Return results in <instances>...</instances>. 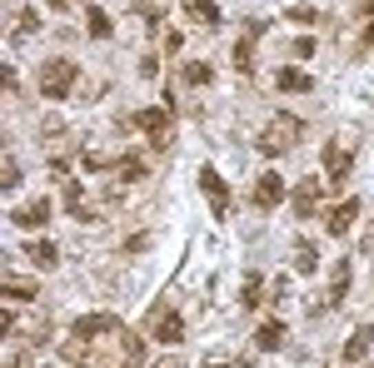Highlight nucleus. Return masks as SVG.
Masks as SVG:
<instances>
[{
  "label": "nucleus",
  "instance_id": "1",
  "mask_svg": "<svg viewBox=\"0 0 374 368\" xmlns=\"http://www.w3.org/2000/svg\"><path fill=\"white\" fill-rule=\"evenodd\" d=\"M300 135H304V125L295 115H275L264 125V135H260V149H264V155H284V149L300 144Z\"/></svg>",
  "mask_w": 374,
  "mask_h": 368
},
{
  "label": "nucleus",
  "instance_id": "2",
  "mask_svg": "<svg viewBox=\"0 0 374 368\" xmlns=\"http://www.w3.org/2000/svg\"><path fill=\"white\" fill-rule=\"evenodd\" d=\"M70 85H75V65L70 60H45L40 65V90H45L50 100H65Z\"/></svg>",
  "mask_w": 374,
  "mask_h": 368
},
{
  "label": "nucleus",
  "instance_id": "3",
  "mask_svg": "<svg viewBox=\"0 0 374 368\" xmlns=\"http://www.w3.org/2000/svg\"><path fill=\"white\" fill-rule=\"evenodd\" d=\"M200 189L210 194V209H215V219H225V214H230V189H225V180L215 175L210 164L200 169Z\"/></svg>",
  "mask_w": 374,
  "mask_h": 368
},
{
  "label": "nucleus",
  "instance_id": "4",
  "mask_svg": "<svg viewBox=\"0 0 374 368\" xmlns=\"http://www.w3.org/2000/svg\"><path fill=\"white\" fill-rule=\"evenodd\" d=\"M260 35H264V25H260V20H249V25H245V40L235 45V70H240V75L255 70V40H260Z\"/></svg>",
  "mask_w": 374,
  "mask_h": 368
},
{
  "label": "nucleus",
  "instance_id": "5",
  "mask_svg": "<svg viewBox=\"0 0 374 368\" xmlns=\"http://www.w3.org/2000/svg\"><path fill=\"white\" fill-rule=\"evenodd\" d=\"M349 160H355V149H344V140H329L324 144V169H329V180H344V169H349Z\"/></svg>",
  "mask_w": 374,
  "mask_h": 368
},
{
  "label": "nucleus",
  "instance_id": "6",
  "mask_svg": "<svg viewBox=\"0 0 374 368\" xmlns=\"http://www.w3.org/2000/svg\"><path fill=\"white\" fill-rule=\"evenodd\" d=\"M280 199H284V180H280V175H264V180L255 184V204H260V209H275Z\"/></svg>",
  "mask_w": 374,
  "mask_h": 368
},
{
  "label": "nucleus",
  "instance_id": "7",
  "mask_svg": "<svg viewBox=\"0 0 374 368\" xmlns=\"http://www.w3.org/2000/svg\"><path fill=\"white\" fill-rule=\"evenodd\" d=\"M360 219V199H344V204H335L329 209V234H349V224Z\"/></svg>",
  "mask_w": 374,
  "mask_h": 368
},
{
  "label": "nucleus",
  "instance_id": "8",
  "mask_svg": "<svg viewBox=\"0 0 374 368\" xmlns=\"http://www.w3.org/2000/svg\"><path fill=\"white\" fill-rule=\"evenodd\" d=\"M369 343H374V329L364 323V329H355V334H349V343H344V363H360V358L369 354Z\"/></svg>",
  "mask_w": 374,
  "mask_h": 368
},
{
  "label": "nucleus",
  "instance_id": "9",
  "mask_svg": "<svg viewBox=\"0 0 374 368\" xmlns=\"http://www.w3.org/2000/svg\"><path fill=\"white\" fill-rule=\"evenodd\" d=\"M45 219H50V204L45 199H35L30 209H15L10 214V224H20V229H35V224H45Z\"/></svg>",
  "mask_w": 374,
  "mask_h": 368
},
{
  "label": "nucleus",
  "instance_id": "10",
  "mask_svg": "<svg viewBox=\"0 0 374 368\" xmlns=\"http://www.w3.org/2000/svg\"><path fill=\"white\" fill-rule=\"evenodd\" d=\"M320 204V180H304L300 189H295V214L300 219H309V209Z\"/></svg>",
  "mask_w": 374,
  "mask_h": 368
},
{
  "label": "nucleus",
  "instance_id": "11",
  "mask_svg": "<svg viewBox=\"0 0 374 368\" xmlns=\"http://www.w3.org/2000/svg\"><path fill=\"white\" fill-rule=\"evenodd\" d=\"M344 294H349V259H340L335 279H329V299H324V304H329V309H335V304H344Z\"/></svg>",
  "mask_w": 374,
  "mask_h": 368
},
{
  "label": "nucleus",
  "instance_id": "12",
  "mask_svg": "<svg viewBox=\"0 0 374 368\" xmlns=\"http://www.w3.org/2000/svg\"><path fill=\"white\" fill-rule=\"evenodd\" d=\"M190 20L205 25V30H215L220 25V6H215V0H190Z\"/></svg>",
  "mask_w": 374,
  "mask_h": 368
},
{
  "label": "nucleus",
  "instance_id": "13",
  "mask_svg": "<svg viewBox=\"0 0 374 368\" xmlns=\"http://www.w3.org/2000/svg\"><path fill=\"white\" fill-rule=\"evenodd\" d=\"M255 343H260L264 354H269V349H280V343H284V323H280V318H269V323H260V334H255Z\"/></svg>",
  "mask_w": 374,
  "mask_h": 368
},
{
  "label": "nucleus",
  "instance_id": "14",
  "mask_svg": "<svg viewBox=\"0 0 374 368\" xmlns=\"http://www.w3.org/2000/svg\"><path fill=\"white\" fill-rule=\"evenodd\" d=\"M275 85H280L284 95H300V90H309V75H304V70H280Z\"/></svg>",
  "mask_w": 374,
  "mask_h": 368
},
{
  "label": "nucleus",
  "instance_id": "15",
  "mask_svg": "<svg viewBox=\"0 0 374 368\" xmlns=\"http://www.w3.org/2000/svg\"><path fill=\"white\" fill-rule=\"evenodd\" d=\"M155 338H160V343H180V338H185L180 314H165V318H160V329H155Z\"/></svg>",
  "mask_w": 374,
  "mask_h": 368
},
{
  "label": "nucleus",
  "instance_id": "16",
  "mask_svg": "<svg viewBox=\"0 0 374 368\" xmlns=\"http://www.w3.org/2000/svg\"><path fill=\"white\" fill-rule=\"evenodd\" d=\"M30 259H35L40 269H55V264H60V249H55L50 239H40V244H30Z\"/></svg>",
  "mask_w": 374,
  "mask_h": 368
},
{
  "label": "nucleus",
  "instance_id": "17",
  "mask_svg": "<svg viewBox=\"0 0 374 368\" xmlns=\"http://www.w3.org/2000/svg\"><path fill=\"white\" fill-rule=\"evenodd\" d=\"M260 274H245V289H240V309H260Z\"/></svg>",
  "mask_w": 374,
  "mask_h": 368
},
{
  "label": "nucleus",
  "instance_id": "18",
  "mask_svg": "<svg viewBox=\"0 0 374 368\" xmlns=\"http://www.w3.org/2000/svg\"><path fill=\"white\" fill-rule=\"evenodd\" d=\"M295 269H300V274H315V269H320L315 244H295Z\"/></svg>",
  "mask_w": 374,
  "mask_h": 368
},
{
  "label": "nucleus",
  "instance_id": "19",
  "mask_svg": "<svg viewBox=\"0 0 374 368\" xmlns=\"http://www.w3.org/2000/svg\"><path fill=\"white\" fill-rule=\"evenodd\" d=\"M210 80H215L210 65H200V60H195V65H185V85H210Z\"/></svg>",
  "mask_w": 374,
  "mask_h": 368
},
{
  "label": "nucleus",
  "instance_id": "20",
  "mask_svg": "<svg viewBox=\"0 0 374 368\" xmlns=\"http://www.w3.org/2000/svg\"><path fill=\"white\" fill-rule=\"evenodd\" d=\"M85 20H90V35H95V40H105V35H110V20H105V10H100V6H90Z\"/></svg>",
  "mask_w": 374,
  "mask_h": 368
},
{
  "label": "nucleus",
  "instance_id": "21",
  "mask_svg": "<svg viewBox=\"0 0 374 368\" xmlns=\"http://www.w3.org/2000/svg\"><path fill=\"white\" fill-rule=\"evenodd\" d=\"M40 30V15L35 10H20V20H15V35H35Z\"/></svg>",
  "mask_w": 374,
  "mask_h": 368
},
{
  "label": "nucleus",
  "instance_id": "22",
  "mask_svg": "<svg viewBox=\"0 0 374 368\" xmlns=\"http://www.w3.org/2000/svg\"><path fill=\"white\" fill-rule=\"evenodd\" d=\"M6 294L10 299H35V284H25V279H6Z\"/></svg>",
  "mask_w": 374,
  "mask_h": 368
},
{
  "label": "nucleus",
  "instance_id": "23",
  "mask_svg": "<svg viewBox=\"0 0 374 368\" xmlns=\"http://www.w3.org/2000/svg\"><path fill=\"white\" fill-rule=\"evenodd\" d=\"M289 20H300V25H315V20H320V15H315V10H309V6H289Z\"/></svg>",
  "mask_w": 374,
  "mask_h": 368
},
{
  "label": "nucleus",
  "instance_id": "24",
  "mask_svg": "<svg viewBox=\"0 0 374 368\" xmlns=\"http://www.w3.org/2000/svg\"><path fill=\"white\" fill-rule=\"evenodd\" d=\"M20 184V164L15 160H6V189H15Z\"/></svg>",
  "mask_w": 374,
  "mask_h": 368
},
{
  "label": "nucleus",
  "instance_id": "25",
  "mask_svg": "<svg viewBox=\"0 0 374 368\" xmlns=\"http://www.w3.org/2000/svg\"><path fill=\"white\" fill-rule=\"evenodd\" d=\"M6 368H30V358H10V363H6Z\"/></svg>",
  "mask_w": 374,
  "mask_h": 368
},
{
  "label": "nucleus",
  "instance_id": "26",
  "mask_svg": "<svg viewBox=\"0 0 374 368\" xmlns=\"http://www.w3.org/2000/svg\"><path fill=\"white\" fill-rule=\"evenodd\" d=\"M155 368H180V358H160V363H155Z\"/></svg>",
  "mask_w": 374,
  "mask_h": 368
},
{
  "label": "nucleus",
  "instance_id": "27",
  "mask_svg": "<svg viewBox=\"0 0 374 368\" xmlns=\"http://www.w3.org/2000/svg\"><path fill=\"white\" fill-rule=\"evenodd\" d=\"M50 6H55V10H65V6H70V0H50Z\"/></svg>",
  "mask_w": 374,
  "mask_h": 368
},
{
  "label": "nucleus",
  "instance_id": "28",
  "mask_svg": "<svg viewBox=\"0 0 374 368\" xmlns=\"http://www.w3.org/2000/svg\"><path fill=\"white\" fill-rule=\"evenodd\" d=\"M364 35H369V40H374V20H369V30H364Z\"/></svg>",
  "mask_w": 374,
  "mask_h": 368
},
{
  "label": "nucleus",
  "instance_id": "29",
  "mask_svg": "<svg viewBox=\"0 0 374 368\" xmlns=\"http://www.w3.org/2000/svg\"><path fill=\"white\" fill-rule=\"evenodd\" d=\"M369 368H374V363H369Z\"/></svg>",
  "mask_w": 374,
  "mask_h": 368
}]
</instances>
